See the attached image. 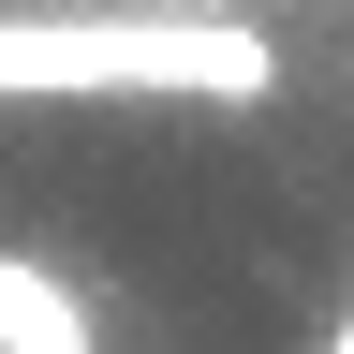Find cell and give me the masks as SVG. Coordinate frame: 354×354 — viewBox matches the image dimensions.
<instances>
[{
    "instance_id": "7a4b0ae2",
    "label": "cell",
    "mask_w": 354,
    "mask_h": 354,
    "mask_svg": "<svg viewBox=\"0 0 354 354\" xmlns=\"http://www.w3.org/2000/svg\"><path fill=\"white\" fill-rule=\"evenodd\" d=\"M207 15H251V0H207Z\"/></svg>"
},
{
    "instance_id": "6da1fadb",
    "label": "cell",
    "mask_w": 354,
    "mask_h": 354,
    "mask_svg": "<svg viewBox=\"0 0 354 354\" xmlns=\"http://www.w3.org/2000/svg\"><path fill=\"white\" fill-rule=\"evenodd\" d=\"M0 354H104V310H88V281L59 251L0 236Z\"/></svg>"
}]
</instances>
